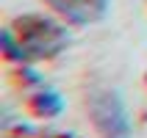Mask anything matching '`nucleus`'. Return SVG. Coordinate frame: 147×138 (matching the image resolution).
Masks as SVG:
<instances>
[{"label":"nucleus","mask_w":147,"mask_h":138,"mask_svg":"<svg viewBox=\"0 0 147 138\" xmlns=\"http://www.w3.org/2000/svg\"><path fill=\"white\" fill-rule=\"evenodd\" d=\"M20 75H22V80L28 83V86H45V77H42V75L33 69V66H28V64H22Z\"/></svg>","instance_id":"obj_6"},{"label":"nucleus","mask_w":147,"mask_h":138,"mask_svg":"<svg viewBox=\"0 0 147 138\" xmlns=\"http://www.w3.org/2000/svg\"><path fill=\"white\" fill-rule=\"evenodd\" d=\"M0 41H3V53H6L8 61H17V64H25V61H28V55H25V50H22V44H20V39H17V33H14L11 25L3 28Z\"/></svg>","instance_id":"obj_5"},{"label":"nucleus","mask_w":147,"mask_h":138,"mask_svg":"<svg viewBox=\"0 0 147 138\" xmlns=\"http://www.w3.org/2000/svg\"><path fill=\"white\" fill-rule=\"evenodd\" d=\"M67 25L83 28V25L100 22L111 11V0H45Z\"/></svg>","instance_id":"obj_3"},{"label":"nucleus","mask_w":147,"mask_h":138,"mask_svg":"<svg viewBox=\"0 0 147 138\" xmlns=\"http://www.w3.org/2000/svg\"><path fill=\"white\" fill-rule=\"evenodd\" d=\"M89 119L92 127L100 138H131L133 135V124L128 116V105L119 91L114 89H97L92 91L89 99Z\"/></svg>","instance_id":"obj_2"},{"label":"nucleus","mask_w":147,"mask_h":138,"mask_svg":"<svg viewBox=\"0 0 147 138\" xmlns=\"http://www.w3.org/2000/svg\"><path fill=\"white\" fill-rule=\"evenodd\" d=\"M17 39L22 44L28 61H42V58H56L58 53H64L69 44V31L67 25L56 22L53 17L45 14H25L17 19Z\"/></svg>","instance_id":"obj_1"},{"label":"nucleus","mask_w":147,"mask_h":138,"mask_svg":"<svg viewBox=\"0 0 147 138\" xmlns=\"http://www.w3.org/2000/svg\"><path fill=\"white\" fill-rule=\"evenodd\" d=\"M31 108H33V113L39 116V119H56V116L64 113L67 99L61 97L56 89H50V86H39L36 94L31 97Z\"/></svg>","instance_id":"obj_4"}]
</instances>
